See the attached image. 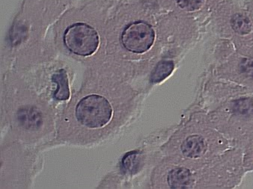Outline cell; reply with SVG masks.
<instances>
[{"label": "cell", "instance_id": "1", "mask_svg": "<svg viewBox=\"0 0 253 189\" xmlns=\"http://www.w3.org/2000/svg\"><path fill=\"white\" fill-rule=\"evenodd\" d=\"M111 105L101 96H87L81 100L76 108L77 118L83 125L89 128L105 126L112 117Z\"/></svg>", "mask_w": 253, "mask_h": 189}, {"label": "cell", "instance_id": "2", "mask_svg": "<svg viewBox=\"0 0 253 189\" xmlns=\"http://www.w3.org/2000/svg\"><path fill=\"white\" fill-rule=\"evenodd\" d=\"M65 46L76 55L88 56L94 53L99 45L97 32L89 25L75 23L71 25L64 34Z\"/></svg>", "mask_w": 253, "mask_h": 189}, {"label": "cell", "instance_id": "3", "mask_svg": "<svg viewBox=\"0 0 253 189\" xmlns=\"http://www.w3.org/2000/svg\"><path fill=\"white\" fill-rule=\"evenodd\" d=\"M153 28L145 22H135L126 26L122 35L124 47L130 52L141 54L148 51L155 42Z\"/></svg>", "mask_w": 253, "mask_h": 189}, {"label": "cell", "instance_id": "4", "mask_svg": "<svg viewBox=\"0 0 253 189\" xmlns=\"http://www.w3.org/2000/svg\"><path fill=\"white\" fill-rule=\"evenodd\" d=\"M191 183V173L187 168H175L169 174L168 183L172 189H185Z\"/></svg>", "mask_w": 253, "mask_h": 189}, {"label": "cell", "instance_id": "5", "mask_svg": "<svg viewBox=\"0 0 253 189\" xmlns=\"http://www.w3.org/2000/svg\"><path fill=\"white\" fill-rule=\"evenodd\" d=\"M184 155L190 158L199 157L206 151V144L200 136H193L187 138L181 146Z\"/></svg>", "mask_w": 253, "mask_h": 189}, {"label": "cell", "instance_id": "6", "mask_svg": "<svg viewBox=\"0 0 253 189\" xmlns=\"http://www.w3.org/2000/svg\"><path fill=\"white\" fill-rule=\"evenodd\" d=\"M52 80L57 85V89L54 93L55 99L60 101L68 100L70 97V91L66 71L65 70L58 71L53 74Z\"/></svg>", "mask_w": 253, "mask_h": 189}, {"label": "cell", "instance_id": "7", "mask_svg": "<svg viewBox=\"0 0 253 189\" xmlns=\"http://www.w3.org/2000/svg\"><path fill=\"white\" fill-rule=\"evenodd\" d=\"M174 70L172 61H161L151 73L150 81L151 83H159L169 76Z\"/></svg>", "mask_w": 253, "mask_h": 189}, {"label": "cell", "instance_id": "8", "mask_svg": "<svg viewBox=\"0 0 253 189\" xmlns=\"http://www.w3.org/2000/svg\"><path fill=\"white\" fill-rule=\"evenodd\" d=\"M140 161V155L138 151H133L126 154L122 160V166L124 169L128 172L135 173L137 170Z\"/></svg>", "mask_w": 253, "mask_h": 189}, {"label": "cell", "instance_id": "9", "mask_svg": "<svg viewBox=\"0 0 253 189\" xmlns=\"http://www.w3.org/2000/svg\"><path fill=\"white\" fill-rule=\"evenodd\" d=\"M205 0H176L180 8L187 11L199 9L204 4Z\"/></svg>", "mask_w": 253, "mask_h": 189}]
</instances>
